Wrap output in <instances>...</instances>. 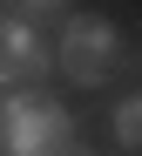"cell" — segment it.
<instances>
[{"label": "cell", "instance_id": "2", "mask_svg": "<svg viewBox=\"0 0 142 156\" xmlns=\"http://www.w3.org/2000/svg\"><path fill=\"white\" fill-rule=\"evenodd\" d=\"M115 61H122V27L102 20V14H74L61 27V41H54V68L81 88H102L115 75Z\"/></svg>", "mask_w": 142, "mask_h": 156}, {"label": "cell", "instance_id": "6", "mask_svg": "<svg viewBox=\"0 0 142 156\" xmlns=\"http://www.w3.org/2000/svg\"><path fill=\"white\" fill-rule=\"evenodd\" d=\"M61 156H95V149H88V143H68V149H61Z\"/></svg>", "mask_w": 142, "mask_h": 156}, {"label": "cell", "instance_id": "5", "mask_svg": "<svg viewBox=\"0 0 142 156\" xmlns=\"http://www.w3.org/2000/svg\"><path fill=\"white\" fill-rule=\"evenodd\" d=\"M14 14L27 20V27H41V20H61V14H68V0H20Z\"/></svg>", "mask_w": 142, "mask_h": 156}, {"label": "cell", "instance_id": "3", "mask_svg": "<svg viewBox=\"0 0 142 156\" xmlns=\"http://www.w3.org/2000/svg\"><path fill=\"white\" fill-rule=\"evenodd\" d=\"M54 75V41H41V27H27L20 14H0V82L41 88Z\"/></svg>", "mask_w": 142, "mask_h": 156}, {"label": "cell", "instance_id": "1", "mask_svg": "<svg viewBox=\"0 0 142 156\" xmlns=\"http://www.w3.org/2000/svg\"><path fill=\"white\" fill-rule=\"evenodd\" d=\"M74 129L81 122L41 88H7V102H0V149L7 156H61L68 143H81Z\"/></svg>", "mask_w": 142, "mask_h": 156}, {"label": "cell", "instance_id": "4", "mask_svg": "<svg viewBox=\"0 0 142 156\" xmlns=\"http://www.w3.org/2000/svg\"><path fill=\"white\" fill-rule=\"evenodd\" d=\"M108 136L122 149H142V95H115V109H108Z\"/></svg>", "mask_w": 142, "mask_h": 156}]
</instances>
